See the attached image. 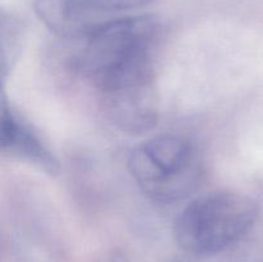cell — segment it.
I'll use <instances>...</instances> for the list:
<instances>
[{
	"label": "cell",
	"mask_w": 263,
	"mask_h": 262,
	"mask_svg": "<svg viewBox=\"0 0 263 262\" xmlns=\"http://www.w3.org/2000/svg\"><path fill=\"white\" fill-rule=\"evenodd\" d=\"M4 152L31 162L48 175H58L61 170L55 156L40 140L37 134L20 118L12 139Z\"/></svg>",
	"instance_id": "6"
},
{
	"label": "cell",
	"mask_w": 263,
	"mask_h": 262,
	"mask_svg": "<svg viewBox=\"0 0 263 262\" xmlns=\"http://www.w3.org/2000/svg\"><path fill=\"white\" fill-rule=\"evenodd\" d=\"M8 73V58L0 45V151L4 152L9 144L17 125L18 117L10 108L5 92V79Z\"/></svg>",
	"instance_id": "7"
},
{
	"label": "cell",
	"mask_w": 263,
	"mask_h": 262,
	"mask_svg": "<svg viewBox=\"0 0 263 262\" xmlns=\"http://www.w3.org/2000/svg\"><path fill=\"white\" fill-rule=\"evenodd\" d=\"M128 169L141 190L159 203L189 195L202 176L193 145L176 135H159L139 145L131 152Z\"/></svg>",
	"instance_id": "3"
},
{
	"label": "cell",
	"mask_w": 263,
	"mask_h": 262,
	"mask_svg": "<svg viewBox=\"0 0 263 262\" xmlns=\"http://www.w3.org/2000/svg\"><path fill=\"white\" fill-rule=\"evenodd\" d=\"M103 262H130L128 257L123 253L120 249H116V251H112Z\"/></svg>",
	"instance_id": "9"
},
{
	"label": "cell",
	"mask_w": 263,
	"mask_h": 262,
	"mask_svg": "<svg viewBox=\"0 0 263 262\" xmlns=\"http://www.w3.org/2000/svg\"><path fill=\"white\" fill-rule=\"evenodd\" d=\"M161 22L149 14L104 21L86 39L73 64L97 89L115 77L153 66Z\"/></svg>",
	"instance_id": "1"
},
{
	"label": "cell",
	"mask_w": 263,
	"mask_h": 262,
	"mask_svg": "<svg viewBox=\"0 0 263 262\" xmlns=\"http://www.w3.org/2000/svg\"><path fill=\"white\" fill-rule=\"evenodd\" d=\"M154 2L157 0H87V3L103 15L107 13L120 12V10L136 9V8L145 7Z\"/></svg>",
	"instance_id": "8"
},
{
	"label": "cell",
	"mask_w": 263,
	"mask_h": 262,
	"mask_svg": "<svg viewBox=\"0 0 263 262\" xmlns=\"http://www.w3.org/2000/svg\"><path fill=\"white\" fill-rule=\"evenodd\" d=\"M100 94L105 115L118 130L140 135L156 127L158 98L154 76L123 82Z\"/></svg>",
	"instance_id": "4"
},
{
	"label": "cell",
	"mask_w": 263,
	"mask_h": 262,
	"mask_svg": "<svg viewBox=\"0 0 263 262\" xmlns=\"http://www.w3.org/2000/svg\"><path fill=\"white\" fill-rule=\"evenodd\" d=\"M258 218L257 203L230 190L195 198L181 211L174 226L180 248L194 256H213L244 238Z\"/></svg>",
	"instance_id": "2"
},
{
	"label": "cell",
	"mask_w": 263,
	"mask_h": 262,
	"mask_svg": "<svg viewBox=\"0 0 263 262\" xmlns=\"http://www.w3.org/2000/svg\"><path fill=\"white\" fill-rule=\"evenodd\" d=\"M33 8L46 28L61 38L86 39L104 22L87 0H35Z\"/></svg>",
	"instance_id": "5"
}]
</instances>
